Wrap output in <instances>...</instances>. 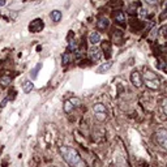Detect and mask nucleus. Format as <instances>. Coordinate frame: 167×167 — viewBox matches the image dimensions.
I'll list each match as a JSON object with an SVG mask.
<instances>
[{"label": "nucleus", "instance_id": "7", "mask_svg": "<svg viewBox=\"0 0 167 167\" xmlns=\"http://www.w3.org/2000/svg\"><path fill=\"white\" fill-rule=\"evenodd\" d=\"M130 82L133 84V86L136 88H141L142 86V75L140 73L139 71H132V73H130Z\"/></svg>", "mask_w": 167, "mask_h": 167}, {"label": "nucleus", "instance_id": "11", "mask_svg": "<svg viewBox=\"0 0 167 167\" xmlns=\"http://www.w3.org/2000/svg\"><path fill=\"white\" fill-rule=\"evenodd\" d=\"M89 42H90L91 46H97L101 42V34L98 32H91L89 34Z\"/></svg>", "mask_w": 167, "mask_h": 167}, {"label": "nucleus", "instance_id": "17", "mask_svg": "<svg viewBox=\"0 0 167 167\" xmlns=\"http://www.w3.org/2000/svg\"><path fill=\"white\" fill-rule=\"evenodd\" d=\"M102 50H103V51H106V56L108 57V56H110L111 54V45H110V42H108V41H105L103 43H102Z\"/></svg>", "mask_w": 167, "mask_h": 167}, {"label": "nucleus", "instance_id": "9", "mask_svg": "<svg viewBox=\"0 0 167 167\" xmlns=\"http://www.w3.org/2000/svg\"><path fill=\"white\" fill-rule=\"evenodd\" d=\"M114 20H115V22L116 24H119V25H124L125 24V21H127V17H125V13L118 9V11H115L114 12Z\"/></svg>", "mask_w": 167, "mask_h": 167}, {"label": "nucleus", "instance_id": "14", "mask_svg": "<svg viewBox=\"0 0 167 167\" xmlns=\"http://www.w3.org/2000/svg\"><path fill=\"white\" fill-rule=\"evenodd\" d=\"M112 38H114V41L116 42V43H120L123 42V33L119 30V29H114L112 30Z\"/></svg>", "mask_w": 167, "mask_h": 167}, {"label": "nucleus", "instance_id": "18", "mask_svg": "<svg viewBox=\"0 0 167 167\" xmlns=\"http://www.w3.org/2000/svg\"><path fill=\"white\" fill-rule=\"evenodd\" d=\"M12 82V78L9 76H2L0 77V84H2V86H8L9 84Z\"/></svg>", "mask_w": 167, "mask_h": 167}, {"label": "nucleus", "instance_id": "13", "mask_svg": "<svg viewBox=\"0 0 167 167\" xmlns=\"http://www.w3.org/2000/svg\"><path fill=\"white\" fill-rule=\"evenodd\" d=\"M34 88V85L32 82V80H24L22 81V90L24 93H30Z\"/></svg>", "mask_w": 167, "mask_h": 167}, {"label": "nucleus", "instance_id": "23", "mask_svg": "<svg viewBox=\"0 0 167 167\" xmlns=\"http://www.w3.org/2000/svg\"><path fill=\"white\" fill-rule=\"evenodd\" d=\"M162 34H163V37H167V25H165L162 27Z\"/></svg>", "mask_w": 167, "mask_h": 167}, {"label": "nucleus", "instance_id": "25", "mask_svg": "<svg viewBox=\"0 0 167 167\" xmlns=\"http://www.w3.org/2000/svg\"><path fill=\"white\" fill-rule=\"evenodd\" d=\"M5 4V0H0V5H4Z\"/></svg>", "mask_w": 167, "mask_h": 167}, {"label": "nucleus", "instance_id": "26", "mask_svg": "<svg viewBox=\"0 0 167 167\" xmlns=\"http://www.w3.org/2000/svg\"><path fill=\"white\" fill-rule=\"evenodd\" d=\"M165 8H167V0H166V3H165Z\"/></svg>", "mask_w": 167, "mask_h": 167}, {"label": "nucleus", "instance_id": "24", "mask_svg": "<svg viewBox=\"0 0 167 167\" xmlns=\"http://www.w3.org/2000/svg\"><path fill=\"white\" fill-rule=\"evenodd\" d=\"M7 101H8V98H5V99H3V102H2V105H0V107H5V103H7Z\"/></svg>", "mask_w": 167, "mask_h": 167}, {"label": "nucleus", "instance_id": "20", "mask_svg": "<svg viewBox=\"0 0 167 167\" xmlns=\"http://www.w3.org/2000/svg\"><path fill=\"white\" fill-rule=\"evenodd\" d=\"M39 68H41V64H38L37 67H35V68H34V69L32 71V73H33V75H32V78H33V80H34L35 77H37V72L39 71Z\"/></svg>", "mask_w": 167, "mask_h": 167}, {"label": "nucleus", "instance_id": "1", "mask_svg": "<svg viewBox=\"0 0 167 167\" xmlns=\"http://www.w3.org/2000/svg\"><path fill=\"white\" fill-rule=\"evenodd\" d=\"M60 153L63 155V159L67 162L71 167H85V162L81 158L80 153L72 146H60Z\"/></svg>", "mask_w": 167, "mask_h": 167}, {"label": "nucleus", "instance_id": "6", "mask_svg": "<svg viewBox=\"0 0 167 167\" xmlns=\"http://www.w3.org/2000/svg\"><path fill=\"white\" fill-rule=\"evenodd\" d=\"M88 54H89V59L93 63H97V61L101 60V57H102V50H101L99 47H97V46H91L89 48Z\"/></svg>", "mask_w": 167, "mask_h": 167}, {"label": "nucleus", "instance_id": "3", "mask_svg": "<svg viewBox=\"0 0 167 167\" xmlns=\"http://www.w3.org/2000/svg\"><path fill=\"white\" fill-rule=\"evenodd\" d=\"M93 112H94V116H96V119L99 120V121H105L107 119V108L103 103H96L93 106Z\"/></svg>", "mask_w": 167, "mask_h": 167}, {"label": "nucleus", "instance_id": "21", "mask_svg": "<svg viewBox=\"0 0 167 167\" xmlns=\"http://www.w3.org/2000/svg\"><path fill=\"white\" fill-rule=\"evenodd\" d=\"M161 105H162V108H163V112L167 115V98H163L162 99V103Z\"/></svg>", "mask_w": 167, "mask_h": 167}, {"label": "nucleus", "instance_id": "8", "mask_svg": "<svg viewBox=\"0 0 167 167\" xmlns=\"http://www.w3.org/2000/svg\"><path fill=\"white\" fill-rule=\"evenodd\" d=\"M43 27H45L43 21L41 18H35L30 22V25H29V30H30L32 33H39V32H42Z\"/></svg>", "mask_w": 167, "mask_h": 167}, {"label": "nucleus", "instance_id": "10", "mask_svg": "<svg viewBox=\"0 0 167 167\" xmlns=\"http://www.w3.org/2000/svg\"><path fill=\"white\" fill-rule=\"evenodd\" d=\"M108 26H110V21H108L107 17H99L98 21H97V27L99 29V30H105V29H107Z\"/></svg>", "mask_w": 167, "mask_h": 167}, {"label": "nucleus", "instance_id": "4", "mask_svg": "<svg viewBox=\"0 0 167 167\" xmlns=\"http://www.w3.org/2000/svg\"><path fill=\"white\" fill-rule=\"evenodd\" d=\"M81 105V99L77 98V97H73V98H69L68 101H65L64 105H63V110L65 114H71L72 111L75 110L76 107H78Z\"/></svg>", "mask_w": 167, "mask_h": 167}, {"label": "nucleus", "instance_id": "12", "mask_svg": "<svg viewBox=\"0 0 167 167\" xmlns=\"http://www.w3.org/2000/svg\"><path fill=\"white\" fill-rule=\"evenodd\" d=\"M111 67H112V61H107V63L101 64L99 67L97 68V73L98 75H102V73H105V72H107Z\"/></svg>", "mask_w": 167, "mask_h": 167}, {"label": "nucleus", "instance_id": "16", "mask_svg": "<svg viewBox=\"0 0 167 167\" xmlns=\"http://www.w3.org/2000/svg\"><path fill=\"white\" fill-rule=\"evenodd\" d=\"M72 59H73V54L69 52V51H67V52H64V54H63L61 61H63L64 65H68V64L72 61Z\"/></svg>", "mask_w": 167, "mask_h": 167}, {"label": "nucleus", "instance_id": "2", "mask_svg": "<svg viewBox=\"0 0 167 167\" xmlns=\"http://www.w3.org/2000/svg\"><path fill=\"white\" fill-rule=\"evenodd\" d=\"M141 75H142V82L146 85L149 89H151V90L159 89V86H161V80L157 76V73H154V72L149 68H144V72Z\"/></svg>", "mask_w": 167, "mask_h": 167}, {"label": "nucleus", "instance_id": "22", "mask_svg": "<svg viewBox=\"0 0 167 167\" xmlns=\"http://www.w3.org/2000/svg\"><path fill=\"white\" fill-rule=\"evenodd\" d=\"M166 17H167V8H165V9H163V12L161 13V16H159V20L163 21Z\"/></svg>", "mask_w": 167, "mask_h": 167}, {"label": "nucleus", "instance_id": "5", "mask_svg": "<svg viewBox=\"0 0 167 167\" xmlns=\"http://www.w3.org/2000/svg\"><path fill=\"white\" fill-rule=\"evenodd\" d=\"M155 141L158 142L159 146H162L163 149H167V129L161 128L155 132Z\"/></svg>", "mask_w": 167, "mask_h": 167}, {"label": "nucleus", "instance_id": "19", "mask_svg": "<svg viewBox=\"0 0 167 167\" xmlns=\"http://www.w3.org/2000/svg\"><path fill=\"white\" fill-rule=\"evenodd\" d=\"M145 3H146L148 5H151V7H154V5H157L158 3H159V0H144Z\"/></svg>", "mask_w": 167, "mask_h": 167}, {"label": "nucleus", "instance_id": "15", "mask_svg": "<svg viewBox=\"0 0 167 167\" xmlns=\"http://www.w3.org/2000/svg\"><path fill=\"white\" fill-rule=\"evenodd\" d=\"M61 12L60 11H57V9H55V11H52L51 13H50V18H51L54 22H59V21L61 20Z\"/></svg>", "mask_w": 167, "mask_h": 167}]
</instances>
